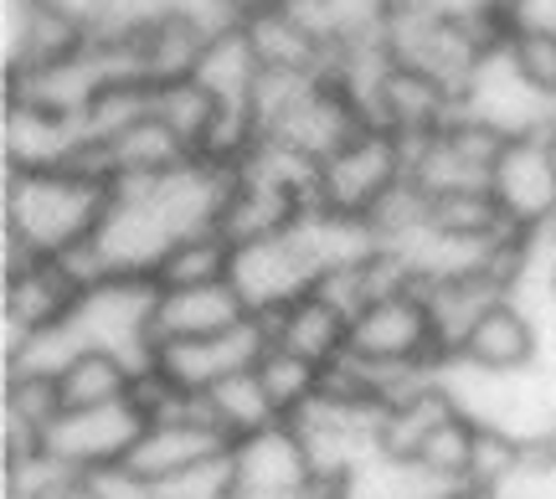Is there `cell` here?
Listing matches in <instances>:
<instances>
[{
	"instance_id": "35",
	"label": "cell",
	"mask_w": 556,
	"mask_h": 499,
	"mask_svg": "<svg viewBox=\"0 0 556 499\" xmlns=\"http://www.w3.org/2000/svg\"><path fill=\"white\" fill-rule=\"evenodd\" d=\"M546 140H552V155H556V129H552V135H546Z\"/></svg>"
},
{
	"instance_id": "33",
	"label": "cell",
	"mask_w": 556,
	"mask_h": 499,
	"mask_svg": "<svg viewBox=\"0 0 556 499\" xmlns=\"http://www.w3.org/2000/svg\"><path fill=\"white\" fill-rule=\"evenodd\" d=\"M52 11H62V16H73L78 26H88V31H99L103 21H109V11H114V0H47Z\"/></svg>"
},
{
	"instance_id": "25",
	"label": "cell",
	"mask_w": 556,
	"mask_h": 499,
	"mask_svg": "<svg viewBox=\"0 0 556 499\" xmlns=\"http://www.w3.org/2000/svg\"><path fill=\"white\" fill-rule=\"evenodd\" d=\"M139 366H129L114 350H78L58 371L62 407H109V401H135Z\"/></svg>"
},
{
	"instance_id": "8",
	"label": "cell",
	"mask_w": 556,
	"mask_h": 499,
	"mask_svg": "<svg viewBox=\"0 0 556 499\" xmlns=\"http://www.w3.org/2000/svg\"><path fill=\"white\" fill-rule=\"evenodd\" d=\"M495 41H505V37H490V31H479L469 21L443 16L433 5L402 11V16H392V26H387V47H392L397 67H413L422 78L443 82L448 93H464L469 73H475L479 57H484Z\"/></svg>"
},
{
	"instance_id": "22",
	"label": "cell",
	"mask_w": 556,
	"mask_h": 499,
	"mask_svg": "<svg viewBox=\"0 0 556 499\" xmlns=\"http://www.w3.org/2000/svg\"><path fill=\"white\" fill-rule=\"evenodd\" d=\"M242 26H248V37H253V52H258L263 73H325V67H330L325 41L289 11L283 0H278L274 11L242 21Z\"/></svg>"
},
{
	"instance_id": "13",
	"label": "cell",
	"mask_w": 556,
	"mask_h": 499,
	"mask_svg": "<svg viewBox=\"0 0 556 499\" xmlns=\"http://www.w3.org/2000/svg\"><path fill=\"white\" fill-rule=\"evenodd\" d=\"M490 196L500 201L505 221L516 232H531L556 217V155L546 135L505 140L495 170H490Z\"/></svg>"
},
{
	"instance_id": "17",
	"label": "cell",
	"mask_w": 556,
	"mask_h": 499,
	"mask_svg": "<svg viewBox=\"0 0 556 499\" xmlns=\"http://www.w3.org/2000/svg\"><path fill=\"white\" fill-rule=\"evenodd\" d=\"M253 315L242 294L232 289V279L222 283H186V289H160L155 299V345L170 340H201V335H222Z\"/></svg>"
},
{
	"instance_id": "7",
	"label": "cell",
	"mask_w": 556,
	"mask_h": 499,
	"mask_svg": "<svg viewBox=\"0 0 556 499\" xmlns=\"http://www.w3.org/2000/svg\"><path fill=\"white\" fill-rule=\"evenodd\" d=\"M227 463H232V499H330L309 459V443L289 418L232 438Z\"/></svg>"
},
{
	"instance_id": "27",
	"label": "cell",
	"mask_w": 556,
	"mask_h": 499,
	"mask_svg": "<svg viewBox=\"0 0 556 499\" xmlns=\"http://www.w3.org/2000/svg\"><path fill=\"white\" fill-rule=\"evenodd\" d=\"M232 242L222 238V232H197V238H180L165 263H160L155 283L160 289H186V283H222L232 279Z\"/></svg>"
},
{
	"instance_id": "1",
	"label": "cell",
	"mask_w": 556,
	"mask_h": 499,
	"mask_svg": "<svg viewBox=\"0 0 556 499\" xmlns=\"http://www.w3.org/2000/svg\"><path fill=\"white\" fill-rule=\"evenodd\" d=\"M114 176L99 165H41V170H5V242L26 247L31 258H62L67 247L93 242L109 217Z\"/></svg>"
},
{
	"instance_id": "20",
	"label": "cell",
	"mask_w": 556,
	"mask_h": 499,
	"mask_svg": "<svg viewBox=\"0 0 556 499\" xmlns=\"http://www.w3.org/2000/svg\"><path fill=\"white\" fill-rule=\"evenodd\" d=\"M268 324H274V345L315 360V366H330V360H340L351 350V315L325 299L319 289H309L289 309H278Z\"/></svg>"
},
{
	"instance_id": "15",
	"label": "cell",
	"mask_w": 556,
	"mask_h": 499,
	"mask_svg": "<svg viewBox=\"0 0 556 499\" xmlns=\"http://www.w3.org/2000/svg\"><path fill=\"white\" fill-rule=\"evenodd\" d=\"M0 155L5 170H41V165H78L88 155V135L78 119H62L52 108H37L5 93V124H0Z\"/></svg>"
},
{
	"instance_id": "6",
	"label": "cell",
	"mask_w": 556,
	"mask_h": 499,
	"mask_svg": "<svg viewBox=\"0 0 556 499\" xmlns=\"http://www.w3.org/2000/svg\"><path fill=\"white\" fill-rule=\"evenodd\" d=\"M325 273V258H319L315 238L304 232V217L289 227V232H274V238L242 242L232 253V289L242 294V304L274 320L278 309H289L294 299H304L309 289Z\"/></svg>"
},
{
	"instance_id": "19",
	"label": "cell",
	"mask_w": 556,
	"mask_h": 499,
	"mask_svg": "<svg viewBox=\"0 0 556 499\" xmlns=\"http://www.w3.org/2000/svg\"><path fill=\"white\" fill-rule=\"evenodd\" d=\"M448 119H458V93H448L443 82L422 78L413 67H392V78L381 82L377 114H371V124L392 129L397 140H422Z\"/></svg>"
},
{
	"instance_id": "11",
	"label": "cell",
	"mask_w": 556,
	"mask_h": 499,
	"mask_svg": "<svg viewBox=\"0 0 556 499\" xmlns=\"http://www.w3.org/2000/svg\"><path fill=\"white\" fill-rule=\"evenodd\" d=\"M351 356L366 366H438L443 360L433 315L417 283L377 294L361 309L351 320Z\"/></svg>"
},
{
	"instance_id": "5",
	"label": "cell",
	"mask_w": 556,
	"mask_h": 499,
	"mask_svg": "<svg viewBox=\"0 0 556 499\" xmlns=\"http://www.w3.org/2000/svg\"><path fill=\"white\" fill-rule=\"evenodd\" d=\"M155 299L160 283L155 279H135V273H114V279L93 283L78 304H73V335L88 350H114L129 366H150L155 356Z\"/></svg>"
},
{
	"instance_id": "28",
	"label": "cell",
	"mask_w": 556,
	"mask_h": 499,
	"mask_svg": "<svg viewBox=\"0 0 556 499\" xmlns=\"http://www.w3.org/2000/svg\"><path fill=\"white\" fill-rule=\"evenodd\" d=\"M258 376H263V386H268V397H274L278 418H299V412L319 397L325 366H315V360H304V356H294V350L274 345V350L258 360Z\"/></svg>"
},
{
	"instance_id": "31",
	"label": "cell",
	"mask_w": 556,
	"mask_h": 499,
	"mask_svg": "<svg viewBox=\"0 0 556 499\" xmlns=\"http://www.w3.org/2000/svg\"><path fill=\"white\" fill-rule=\"evenodd\" d=\"M433 11L454 21H469L479 31H490V37H510V26H505V11H510V0H428Z\"/></svg>"
},
{
	"instance_id": "18",
	"label": "cell",
	"mask_w": 556,
	"mask_h": 499,
	"mask_svg": "<svg viewBox=\"0 0 556 499\" xmlns=\"http://www.w3.org/2000/svg\"><path fill=\"white\" fill-rule=\"evenodd\" d=\"M83 161L99 165L103 176H114V180H135V176H165V170H180V165L197 161V150L180 140L160 114H150V119L129 124V129L114 135V140L88 144Z\"/></svg>"
},
{
	"instance_id": "23",
	"label": "cell",
	"mask_w": 556,
	"mask_h": 499,
	"mask_svg": "<svg viewBox=\"0 0 556 499\" xmlns=\"http://www.w3.org/2000/svg\"><path fill=\"white\" fill-rule=\"evenodd\" d=\"M197 82L217 103H253V93L263 82V62L253 52V37H248L242 21L212 31V41H206V52L197 62Z\"/></svg>"
},
{
	"instance_id": "36",
	"label": "cell",
	"mask_w": 556,
	"mask_h": 499,
	"mask_svg": "<svg viewBox=\"0 0 556 499\" xmlns=\"http://www.w3.org/2000/svg\"><path fill=\"white\" fill-rule=\"evenodd\" d=\"M552 129H556V124H552Z\"/></svg>"
},
{
	"instance_id": "24",
	"label": "cell",
	"mask_w": 556,
	"mask_h": 499,
	"mask_svg": "<svg viewBox=\"0 0 556 499\" xmlns=\"http://www.w3.org/2000/svg\"><path fill=\"white\" fill-rule=\"evenodd\" d=\"M454 489L433 479L422 463L402 459V453H371V459L351 469L345 479L330 489V499H448Z\"/></svg>"
},
{
	"instance_id": "14",
	"label": "cell",
	"mask_w": 556,
	"mask_h": 499,
	"mask_svg": "<svg viewBox=\"0 0 556 499\" xmlns=\"http://www.w3.org/2000/svg\"><path fill=\"white\" fill-rule=\"evenodd\" d=\"M217 453H227V433L212 422V412H186V418L144 422V433L129 448L124 469L139 474L144 484H165L186 474V469H197V463L217 459Z\"/></svg>"
},
{
	"instance_id": "4",
	"label": "cell",
	"mask_w": 556,
	"mask_h": 499,
	"mask_svg": "<svg viewBox=\"0 0 556 499\" xmlns=\"http://www.w3.org/2000/svg\"><path fill=\"white\" fill-rule=\"evenodd\" d=\"M458 114L484 124V129H495L500 140H526V135H552L556 99L520 73L510 41H495L479 57L475 73H469V82H464Z\"/></svg>"
},
{
	"instance_id": "29",
	"label": "cell",
	"mask_w": 556,
	"mask_h": 499,
	"mask_svg": "<svg viewBox=\"0 0 556 499\" xmlns=\"http://www.w3.org/2000/svg\"><path fill=\"white\" fill-rule=\"evenodd\" d=\"M155 499H232V463H227V453H217L176 479L155 484Z\"/></svg>"
},
{
	"instance_id": "32",
	"label": "cell",
	"mask_w": 556,
	"mask_h": 499,
	"mask_svg": "<svg viewBox=\"0 0 556 499\" xmlns=\"http://www.w3.org/2000/svg\"><path fill=\"white\" fill-rule=\"evenodd\" d=\"M510 31H536V37H556V0H510L505 11Z\"/></svg>"
},
{
	"instance_id": "30",
	"label": "cell",
	"mask_w": 556,
	"mask_h": 499,
	"mask_svg": "<svg viewBox=\"0 0 556 499\" xmlns=\"http://www.w3.org/2000/svg\"><path fill=\"white\" fill-rule=\"evenodd\" d=\"M510 52H516L520 73L536 82V88H546L556 99V37H536V31H510Z\"/></svg>"
},
{
	"instance_id": "12",
	"label": "cell",
	"mask_w": 556,
	"mask_h": 499,
	"mask_svg": "<svg viewBox=\"0 0 556 499\" xmlns=\"http://www.w3.org/2000/svg\"><path fill=\"white\" fill-rule=\"evenodd\" d=\"M274 350V324L263 315H248L242 324L222 330V335H201V340H170V345H155V366L160 376L180 386V392H197L206 397L217 381L238 376V371H253L263 356Z\"/></svg>"
},
{
	"instance_id": "2",
	"label": "cell",
	"mask_w": 556,
	"mask_h": 499,
	"mask_svg": "<svg viewBox=\"0 0 556 499\" xmlns=\"http://www.w3.org/2000/svg\"><path fill=\"white\" fill-rule=\"evenodd\" d=\"M438 376L448 401L484 433L516 438L526 448H546L556 438V381L541 360L526 371H484L469 360H443Z\"/></svg>"
},
{
	"instance_id": "26",
	"label": "cell",
	"mask_w": 556,
	"mask_h": 499,
	"mask_svg": "<svg viewBox=\"0 0 556 499\" xmlns=\"http://www.w3.org/2000/svg\"><path fill=\"white\" fill-rule=\"evenodd\" d=\"M206 412H212V422L227 433V443L248 438V433H258V427H268V422H283L278 418V407H274V397H268V386H263V376H258V366L217 381V386L206 392Z\"/></svg>"
},
{
	"instance_id": "3",
	"label": "cell",
	"mask_w": 556,
	"mask_h": 499,
	"mask_svg": "<svg viewBox=\"0 0 556 499\" xmlns=\"http://www.w3.org/2000/svg\"><path fill=\"white\" fill-rule=\"evenodd\" d=\"M402 180H407V140H397L381 124H366L356 140H345L330 161H319L315 206L336 212V217L371 221V212L397 191Z\"/></svg>"
},
{
	"instance_id": "16",
	"label": "cell",
	"mask_w": 556,
	"mask_h": 499,
	"mask_svg": "<svg viewBox=\"0 0 556 499\" xmlns=\"http://www.w3.org/2000/svg\"><path fill=\"white\" fill-rule=\"evenodd\" d=\"M448 360H469V366H484V371H526V366H536L541 360L536 315H531L516 294H505V299H495L479 315L469 340H464L458 356H448Z\"/></svg>"
},
{
	"instance_id": "21",
	"label": "cell",
	"mask_w": 556,
	"mask_h": 499,
	"mask_svg": "<svg viewBox=\"0 0 556 499\" xmlns=\"http://www.w3.org/2000/svg\"><path fill=\"white\" fill-rule=\"evenodd\" d=\"M417 289H422V299H428V315H433L443 360L458 356V345L469 340L479 315H484L495 299L510 294V283L500 279V273H458V279H433V283H417Z\"/></svg>"
},
{
	"instance_id": "9",
	"label": "cell",
	"mask_w": 556,
	"mask_h": 499,
	"mask_svg": "<svg viewBox=\"0 0 556 499\" xmlns=\"http://www.w3.org/2000/svg\"><path fill=\"white\" fill-rule=\"evenodd\" d=\"M500 150H505V140L495 129L458 114L433 135L407 140V180L428 201L458 196V191H490V170H495Z\"/></svg>"
},
{
	"instance_id": "10",
	"label": "cell",
	"mask_w": 556,
	"mask_h": 499,
	"mask_svg": "<svg viewBox=\"0 0 556 499\" xmlns=\"http://www.w3.org/2000/svg\"><path fill=\"white\" fill-rule=\"evenodd\" d=\"M144 412L139 401H109V407H62L41 433V453L67 469V474H99V469H119L129 448L144 433Z\"/></svg>"
},
{
	"instance_id": "34",
	"label": "cell",
	"mask_w": 556,
	"mask_h": 499,
	"mask_svg": "<svg viewBox=\"0 0 556 499\" xmlns=\"http://www.w3.org/2000/svg\"><path fill=\"white\" fill-rule=\"evenodd\" d=\"M222 11H227V16L232 21H253V16H263V11H274L278 0H217Z\"/></svg>"
}]
</instances>
